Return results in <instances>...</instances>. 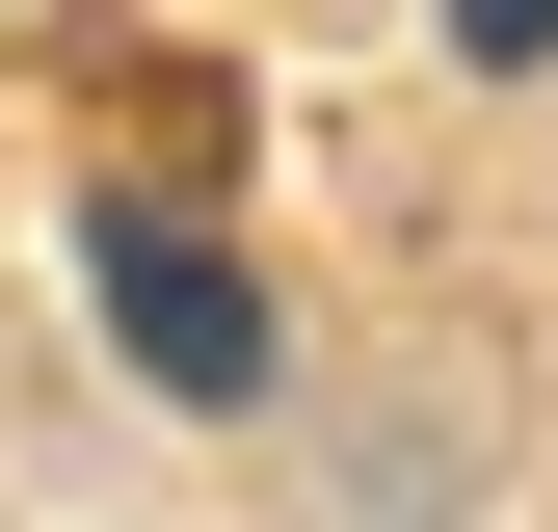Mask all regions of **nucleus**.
<instances>
[{
    "label": "nucleus",
    "mask_w": 558,
    "mask_h": 532,
    "mask_svg": "<svg viewBox=\"0 0 558 532\" xmlns=\"http://www.w3.org/2000/svg\"><path fill=\"white\" fill-rule=\"evenodd\" d=\"M452 53H558V0H452Z\"/></svg>",
    "instance_id": "f03ea898"
},
{
    "label": "nucleus",
    "mask_w": 558,
    "mask_h": 532,
    "mask_svg": "<svg viewBox=\"0 0 558 532\" xmlns=\"http://www.w3.org/2000/svg\"><path fill=\"white\" fill-rule=\"evenodd\" d=\"M81 293L133 319V373H160V399H266V293H240L186 214H133V186H107V214H81Z\"/></svg>",
    "instance_id": "f257e3e1"
}]
</instances>
